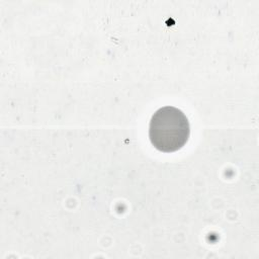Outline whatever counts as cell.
I'll list each match as a JSON object with an SVG mask.
<instances>
[{
    "label": "cell",
    "instance_id": "1",
    "mask_svg": "<svg viewBox=\"0 0 259 259\" xmlns=\"http://www.w3.org/2000/svg\"><path fill=\"white\" fill-rule=\"evenodd\" d=\"M190 136L185 113L174 106H164L154 112L149 125L151 144L160 152L173 153L183 148Z\"/></svg>",
    "mask_w": 259,
    "mask_h": 259
}]
</instances>
